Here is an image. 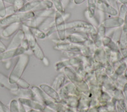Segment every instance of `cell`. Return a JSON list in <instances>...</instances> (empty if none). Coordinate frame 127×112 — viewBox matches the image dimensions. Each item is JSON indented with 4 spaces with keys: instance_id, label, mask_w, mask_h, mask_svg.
<instances>
[{
    "instance_id": "3",
    "label": "cell",
    "mask_w": 127,
    "mask_h": 112,
    "mask_svg": "<svg viewBox=\"0 0 127 112\" xmlns=\"http://www.w3.org/2000/svg\"><path fill=\"white\" fill-rule=\"evenodd\" d=\"M55 29L56 32H57L59 38L61 41H64L66 37V30L65 27V21L64 20L62 15L57 11L55 13Z\"/></svg>"
},
{
    "instance_id": "19",
    "label": "cell",
    "mask_w": 127,
    "mask_h": 112,
    "mask_svg": "<svg viewBox=\"0 0 127 112\" xmlns=\"http://www.w3.org/2000/svg\"><path fill=\"white\" fill-rule=\"evenodd\" d=\"M89 24H90L89 22H85V21H72V22L65 23V30H71L74 28L88 25Z\"/></svg>"
},
{
    "instance_id": "39",
    "label": "cell",
    "mask_w": 127,
    "mask_h": 112,
    "mask_svg": "<svg viewBox=\"0 0 127 112\" xmlns=\"http://www.w3.org/2000/svg\"><path fill=\"white\" fill-rule=\"evenodd\" d=\"M0 112H8V108L0 101Z\"/></svg>"
},
{
    "instance_id": "47",
    "label": "cell",
    "mask_w": 127,
    "mask_h": 112,
    "mask_svg": "<svg viewBox=\"0 0 127 112\" xmlns=\"http://www.w3.org/2000/svg\"><path fill=\"white\" fill-rule=\"evenodd\" d=\"M28 112H43V111H38V110H31L29 111Z\"/></svg>"
},
{
    "instance_id": "43",
    "label": "cell",
    "mask_w": 127,
    "mask_h": 112,
    "mask_svg": "<svg viewBox=\"0 0 127 112\" xmlns=\"http://www.w3.org/2000/svg\"><path fill=\"white\" fill-rule=\"evenodd\" d=\"M11 65H12V62H10V60H9L8 61H7V62H6V65H5V67H6V69L10 68V66H11Z\"/></svg>"
},
{
    "instance_id": "34",
    "label": "cell",
    "mask_w": 127,
    "mask_h": 112,
    "mask_svg": "<svg viewBox=\"0 0 127 112\" xmlns=\"http://www.w3.org/2000/svg\"><path fill=\"white\" fill-rule=\"evenodd\" d=\"M65 67H66V65H65V63L64 62V61H63V62H59L56 63V65H55V69H56L57 71H61L62 70H63Z\"/></svg>"
},
{
    "instance_id": "36",
    "label": "cell",
    "mask_w": 127,
    "mask_h": 112,
    "mask_svg": "<svg viewBox=\"0 0 127 112\" xmlns=\"http://www.w3.org/2000/svg\"><path fill=\"white\" fill-rule=\"evenodd\" d=\"M125 68H126V64L125 63H122V64H121V65L116 70V73L118 75L121 74V73L124 72L125 69Z\"/></svg>"
},
{
    "instance_id": "38",
    "label": "cell",
    "mask_w": 127,
    "mask_h": 112,
    "mask_svg": "<svg viewBox=\"0 0 127 112\" xmlns=\"http://www.w3.org/2000/svg\"><path fill=\"white\" fill-rule=\"evenodd\" d=\"M71 0H61V4H62V6L64 9L67 7V6L69 5V4L70 3Z\"/></svg>"
},
{
    "instance_id": "14",
    "label": "cell",
    "mask_w": 127,
    "mask_h": 112,
    "mask_svg": "<svg viewBox=\"0 0 127 112\" xmlns=\"http://www.w3.org/2000/svg\"><path fill=\"white\" fill-rule=\"evenodd\" d=\"M0 84L11 91L17 90L19 88V87L16 84L11 83L9 80V77L1 72H0Z\"/></svg>"
},
{
    "instance_id": "35",
    "label": "cell",
    "mask_w": 127,
    "mask_h": 112,
    "mask_svg": "<svg viewBox=\"0 0 127 112\" xmlns=\"http://www.w3.org/2000/svg\"><path fill=\"white\" fill-rule=\"evenodd\" d=\"M121 34V30H116L114 32V34L113 35V41H118L120 39Z\"/></svg>"
},
{
    "instance_id": "13",
    "label": "cell",
    "mask_w": 127,
    "mask_h": 112,
    "mask_svg": "<svg viewBox=\"0 0 127 112\" xmlns=\"http://www.w3.org/2000/svg\"><path fill=\"white\" fill-rule=\"evenodd\" d=\"M12 94L14 95L18 96L19 97H22V98H28V99H34L36 98L34 93L32 89H23V88H20L15 90H12L11 91Z\"/></svg>"
},
{
    "instance_id": "10",
    "label": "cell",
    "mask_w": 127,
    "mask_h": 112,
    "mask_svg": "<svg viewBox=\"0 0 127 112\" xmlns=\"http://www.w3.org/2000/svg\"><path fill=\"white\" fill-rule=\"evenodd\" d=\"M123 23H124V20L120 18V17H117L105 19L102 24L105 28H116L122 26Z\"/></svg>"
},
{
    "instance_id": "23",
    "label": "cell",
    "mask_w": 127,
    "mask_h": 112,
    "mask_svg": "<svg viewBox=\"0 0 127 112\" xmlns=\"http://www.w3.org/2000/svg\"><path fill=\"white\" fill-rule=\"evenodd\" d=\"M31 33L36 38L39 39H44L46 37V34L41 30L38 27H29Z\"/></svg>"
},
{
    "instance_id": "18",
    "label": "cell",
    "mask_w": 127,
    "mask_h": 112,
    "mask_svg": "<svg viewBox=\"0 0 127 112\" xmlns=\"http://www.w3.org/2000/svg\"><path fill=\"white\" fill-rule=\"evenodd\" d=\"M54 6V4L51 0H44L41 2L38 6H36L33 10L32 12H36L41 11L44 10H48V9H52Z\"/></svg>"
},
{
    "instance_id": "45",
    "label": "cell",
    "mask_w": 127,
    "mask_h": 112,
    "mask_svg": "<svg viewBox=\"0 0 127 112\" xmlns=\"http://www.w3.org/2000/svg\"><path fill=\"white\" fill-rule=\"evenodd\" d=\"M0 48H3V49H6V47L5 46V45H4L1 41H0Z\"/></svg>"
},
{
    "instance_id": "9",
    "label": "cell",
    "mask_w": 127,
    "mask_h": 112,
    "mask_svg": "<svg viewBox=\"0 0 127 112\" xmlns=\"http://www.w3.org/2000/svg\"><path fill=\"white\" fill-rule=\"evenodd\" d=\"M39 87L45 94H46L48 97L50 96L51 99L55 101L56 102L61 101V96L57 92V90L54 88L46 84H41Z\"/></svg>"
},
{
    "instance_id": "25",
    "label": "cell",
    "mask_w": 127,
    "mask_h": 112,
    "mask_svg": "<svg viewBox=\"0 0 127 112\" xmlns=\"http://www.w3.org/2000/svg\"><path fill=\"white\" fill-rule=\"evenodd\" d=\"M85 15L87 19L90 21L89 23H90L91 25H92L94 27H95L96 29H97V28H98V26L100 25V23H99V22H98V20L95 17V16L90 15L88 13L87 10H86L85 12Z\"/></svg>"
},
{
    "instance_id": "16",
    "label": "cell",
    "mask_w": 127,
    "mask_h": 112,
    "mask_svg": "<svg viewBox=\"0 0 127 112\" xmlns=\"http://www.w3.org/2000/svg\"><path fill=\"white\" fill-rule=\"evenodd\" d=\"M46 19V18L45 17H36L35 16L34 17L32 18V19H29V20L22 22V24L28 26L29 27H39Z\"/></svg>"
},
{
    "instance_id": "2",
    "label": "cell",
    "mask_w": 127,
    "mask_h": 112,
    "mask_svg": "<svg viewBox=\"0 0 127 112\" xmlns=\"http://www.w3.org/2000/svg\"><path fill=\"white\" fill-rule=\"evenodd\" d=\"M35 17V13L34 12H16L12 15L6 16L0 20V28L6 27L10 24L17 22H25L26 20L31 19Z\"/></svg>"
},
{
    "instance_id": "46",
    "label": "cell",
    "mask_w": 127,
    "mask_h": 112,
    "mask_svg": "<svg viewBox=\"0 0 127 112\" xmlns=\"http://www.w3.org/2000/svg\"><path fill=\"white\" fill-rule=\"evenodd\" d=\"M117 1H118L119 2L121 3L122 4H125V5L127 6V0H117Z\"/></svg>"
},
{
    "instance_id": "28",
    "label": "cell",
    "mask_w": 127,
    "mask_h": 112,
    "mask_svg": "<svg viewBox=\"0 0 127 112\" xmlns=\"http://www.w3.org/2000/svg\"><path fill=\"white\" fill-rule=\"evenodd\" d=\"M15 84L17 85L19 88H23V89H28L30 86L29 84L26 81H24V79H22V78H20L19 79H18L17 81L15 82Z\"/></svg>"
},
{
    "instance_id": "29",
    "label": "cell",
    "mask_w": 127,
    "mask_h": 112,
    "mask_svg": "<svg viewBox=\"0 0 127 112\" xmlns=\"http://www.w3.org/2000/svg\"><path fill=\"white\" fill-rule=\"evenodd\" d=\"M10 112H19V102L15 99H13L10 103Z\"/></svg>"
},
{
    "instance_id": "7",
    "label": "cell",
    "mask_w": 127,
    "mask_h": 112,
    "mask_svg": "<svg viewBox=\"0 0 127 112\" xmlns=\"http://www.w3.org/2000/svg\"><path fill=\"white\" fill-rule=\"evenodd\" d=\"M25 39V34L22 29H20L13 36V39L10 41L8 46L6 47V50H10V49H15L21 46L22 42Z\"/></svg>"
},
{
    "instance_id": "40",
    "label": "cell",
    "mask_w": 127,
    "mask_h": 112,
    "mask_svg": "<svg viewBox=\"0 0 127 112\" xmlns=\"http://www.w3.org/2000/svg\"><path fill=\"white\" fill-rule=\"evenodd\" d=\"M19 112H26L24 108V105H22L20 102H19Z\"/></svg>"
},
{
    "instance_id": "8",
    "label": "cell",
    "mask_w": 127,
    "mask_h": 112,
    "mask_svg": "<svg viewBox=\"0 0 127 112\" xmlns=\"http://www.w3.org/2000/svg\"><path fill=\"white\" fill-rule=\"evenodd\" d=\"M97 8L104 13H107L113 16L118 15L117 10L103 0H97Z\"/></svg>"
},
{
    "instance_id": "5",
    "label": "cell",
    "mask_w": 127,
    "mask_h": 112,
    "mask_svg": "<svg viewBox=\"0 0 127 112\" xmlns=\"http://www.w3.org/2000/svg\"><path fill=\"white\" fill-rule=\"evenodd\" d=\"M26 53V50L23 47H20L15 48V49H10V50H6L1 54H0V60L1 61H7L10 60L11 58L19 56Z\"/></svg>"
},
{
    "instance_id": "33",
    "label": "cell",
    "mask_w": 127,
    "mask_h": 112,
    "mask_svg": "<svg viewBox=\"0 0 127 112\" xmlns=\"http://www.w3.org/2000/svg\"><path fill=\"white\" fill-rule=\"evenodd\" d=\"M18 10L15 6L11 5L8 7H6V16H9L10 15H12L13 13L17 12Z\"/></svg>"
},
{
    "instance_id": "44",
    "label": "cell",
    "mask_w": 127,
    "mask_h": 112,
    "mask_svg": "<svg viewBox=\"0 0 127 112\" xmlns=\"http://www.w3.org/2000/svg\"><path fill=\"white\" fill-rule=\"evenodd\" d=\"M85 1H86V0H74V2L76 4H80L83 3Z\"/></svg>"
},
{
    "instance_id": "21",
    "label": "cell",
    "mask_w": 127,
    "mask_h": 112,
    "mask_svg": "<svg viewBox=\"0 0 127 112\" xmlns=\"http://www.w3.org/2000/svg\"><path fill=\"white\" fill-rule=\"evenodd\" d=\"M32 90L34 93L35 96L38 98V100L40 102H43V103H45L46 101H48V99H46V96H45V92L43 90H41V89L37 88L36 86H34L33 88H32Z\"/></svg>"
},
{
    "instance_id": "42",
    "label": "cell",
    "mask_w": 127,
    "mask_h": 112,
    "mask_svg": "<svg viewBox=\"0 0 127 112\" xmlns=\"http://www.w3.org/2000/svg\"><path fill=\"white\" fill-rule=\"evenodd\" d=\"M42 62H43V63H44V65H45V66H48L50 64L49 63V60H48V58H46V57H44L43 58V60H42Z\"/></svg>"
},
{
    "instance_id": "15",
    "label": "cell",
    "mask_w": 127,
    "mask_h": 112,
    "mask_svg": "<svg viewBox=\"0 0 127 112\" xmlns=\"http://www.w3.org/2000/svg\"><path fill=\"white\" fill-rule=\"evenodd\" d=\"M63 70L64 73L70 79V81L72 82L78 83V82H81L83 81L82 77L79 74H78L76 72H74L72 70H71L69 67H65L63 69Z\"/></svg>"
},
{
    "instance_id": "37",
    "label": "cell",
    "mask_w": 127,
    "mask_h": 112,
    "mask_svg": "<svg viewBox=\"0 0 127 112\" xmlns=\"http://www.w3.org/2000/svg\"><path fill=\"white\" fill-rule=\"evenodd\" d=\"M21 47H22L26 51H28V49H29V43H28V40L25 38L23 40V41L22 42V44H21Z\"/></svg>"
},
{
    "instance_id": "48",
    "label": "cell",
    "mask_w": 127,
    "mask_h": 112,
    "mask_svg": "<svg viewBox=\"0 0 127 112\" xmlns=\"http://www.w3.org/2000/svg\"><path fill=\"white\" fill-rule=\"evenodd\" d=\"M5 51H6V49H3V48H0V54H1L2 53H3V52Z\"/></svg>"
},
{
    "instance_id": "24",
    "label": "cell",
    "mask_w": 127,
    "mask_h": 112,
    "mask_svg": "<svg viewBox=\"0 0 127 112\" xmlns=\"http://www.w3.org/2000/svg\"><path fill=\"white\" fill-rule=\"evenodd\" d=\"M2 1L3 2L8 3V4H10L11 5L15 6L17 9L18 12H19V10H20L23 7L25 4L24 0H2Z\"/></svg>"
},
{
    "instance_id": "11",
    "label": "cell",
    "mask_w": 127,
    "mask_h": 112,
    "mask_svg": "<svg viewBox=\"0 0 127 112\" xmlns=\"http://www.w3.org/2000/svg\"><path fill=\"white\" fill-rule=\"evenodd\" d=\"M21 27H22V23H20V22H17V23H13L8 25L6 26L2 31V36L5 38L10 37L17 30H19Z\"/></svg>"
},
{
    "instance_id": "32",
    "label": "cell",
    "mask_w": 127,
    "mask_h": 112,
    "mask_svg": "<svg viewBox=\"0 0 127 112\" xmlns=\"http://www.w3.org/2000/svg\"><path fill=\"white\" fill-rule=\"evenodd\" d=\"M127 12V6L125 4H122V5L120 7V15H119V17L121 19H123L124 20V18L126 15V13Z\"/></svg>"
},
{
    "instance_id": "27",
    "label": "cell",
    "mask_w": 127,
    "mask_h": 112,
    "mask_svg": "<svg viewBox=\"0 0 127 112\" xmlns=\"http://www.w3.org/2000/svg\"><path fill=\"white\" fill-rule=\"evenodd\" d=\"M55 6V9L58 12H59L61 15H63L65 13V9L64 8L61 4V0H51Z\"/></svg>"
},
{
    "instance_id": "22",
    "label": "cell",
    "mask_w": 127,
    "mask_h": 112,
    "mask_svg": "<svg viewBox=\"0 0 127 112\" xmlns=\"http://www.w3.org/2000/svg\"><path fill=\"white\" fill-rule=\"evenodd\" d=\"M87 5V11L88 13L92 16H95V12L97 10V0H88Z\"/></svg>"
},
{
    "instance_id": "30",
    "label": "cell",
    "mask_w": 127,
    "mask_h": 112,
    "mask_svg": "<svg viewBox=\"0 0 127 112\" xmlns=\"http://www.w3.org/2000/svg\"><path fill=\"white\" fill-rule=\"evenodd\" d=\"M6 17V7L4 6V2L2 0H0V17L3 18Z\"/></svg>"
},
{
    "instance_id": "49",
    "label": "cell",
    "mask_w": 127,
    "mask_h": 112,
    "mask_svg": "<svg viewBox=\"0 0 127 112\" xmlns=\"http://www.w3.org/2000/svg\"><path fill=\"white\" fill-rule=\"evenodd\" d=\"M25 1H26L27 2H29V1H32V0H25Z\"/></svg>"
},
{
    "instance_id": "12",
    "label": "cell",
    "mask_w": 127,
    "mask_h": 112,
    "mask_svg": "<svg viewBox=\"0 0 127 112\" xmlns=\"http://www.w3.org/2000/svg\"><path fill=\"white\" fill-rule=\"evenodd\" d=\"M19 102H20L24 106H28L31 108H32V110H36L38 111H44L45 108L43 105L39 104V103H37L34 101H32L31 99H28V98H20L19 99Z\"/></svg>"
},
{
    "instance_id": "31",
    "label": "cell",
    "mask_w": 127,
    "mask_h": 112,
    "mask_svg": "<svg viewBox=\"0 0 127 112\" xmlns=\"http://www.w3.org/2000/svg\"><path fill=\"white\" fill-rule=\"evenodd\" d=\"M67 103L71 107H76L78 104V99L74 96H71L69 98H68Z\"/></svg>"
},
{
    "instance_id": "20",
    "label": "cell",
    "mask_w": 127,
    "mask_h": 112,
    "mask_svg": "<svg viewBox=\"0 0 127 112\" xmlns=\"http://www.w3.org/2000/svg\"><path fill=\"white\" fill-rule=\"evenodd\" d=\"M57 11L54 9H48V10H41L39 12H34L36 17H41L49 18V17H55V13Z\"/></svg>"
},
{
    "instance_id": "1",
    "label": "cell",
    "mask_w": 127,
    "mask_h": 112,
    "mask_svg": "<svg viewBox=\"0 0 127 112\" xmlns=\"http://www.w3.org/2000/svg\"><path fill=\"white\" fill-rule=\"evenodd\" d=\"M29 62V55L24 53L22 55L19 56L17 62L15 63L9 76V80L11 83L15 84L16 81L21 78L26 67L28 66Z\"/></svg>"
},
{
    "instance_id": "50",
    "label": "cell",
    "mask_w": 127,
    "mask_h": 112,
    "mask_svg": "<svg viewBox=\"0 0 127 112\" xmlns=\"http://www.w3.org/2000/svg\"><path fill=\"white\" fill-rule=\"evenodd\" d=\"M0 39H1V37H0Z\"/></svg>"
},
{
    "instance_id": "17",
    "label": "cell",
    "mask_w": 127,
    "mask_h": 112,
    "mask_svg": "<svg viewBox=\"0 0 127 112\" xmlns=\"http://www.w3.org/2000/svg\"><path fill=\"white\" fill-rule=\"evenodd\" d=\"M65 80V74L64 73H61L60 74L58 75L54 81V82L52 84V88H54L55 90H59L62 87L63 84H64Z\"/></svg>"
},
{
    "instance_id": "4",
    "label": "cell",
    "mask_w": 127,
    "mask_h": 112,
    "mask_svg": "<svg viewBox=\"0 0 127 112\" xmlns=\"http://www.w3.org/2000/svg\"><path fill=\"white\" fill-rule=\"evenodd\" d=\"M81 45L66 42V43H58L56 46H54V49L65 52L81 53Z\"/></svg>"
},
{
    "instance_id": "26",
    "label": "cell",
    "mask_w": 127,
    "mask_h": 112,
    "mask_svg": "<svg viewBox=\"0 0 127 112\" xmlns=\"http://www.w3.org/2000/svg\"><path fill=\"white\" fill-rule=\"evenodd\" d=\"M120 45H121V49H125L127 46V30H122L121 37L120 39Z\"/></svg>"
},
{
    "instance_id": "6",
    "label": "cell",
    "mask_w": 127,
    "mask_h": 112,
    "mask_svg": "<svg viewBox=\"0 0 127 112\" xmlns=\"http://www.w3.org/2000/svg\"><path fill=\"white\" fill-rule=\"evenodd\" d=\"M88 39V34L81 33L69 34L65 37L67 41L76 45H83Z\"/></svg>"
},
{
    "instance_id": "41",
    "label": "cell",
    "mask_w": 127,
    "mask_h": 112,
    "mask_svg": "<svg viewBox=\"0 0 127 112\" xmlns=\"http://www.w3.org/2000/svg\"><path fill=\"white\" fill-rule=\"evenodd\" d=\"M123 30H127V12L126 13V15L124 18V23H123Z\"/></svg>"
}]
</instances>
